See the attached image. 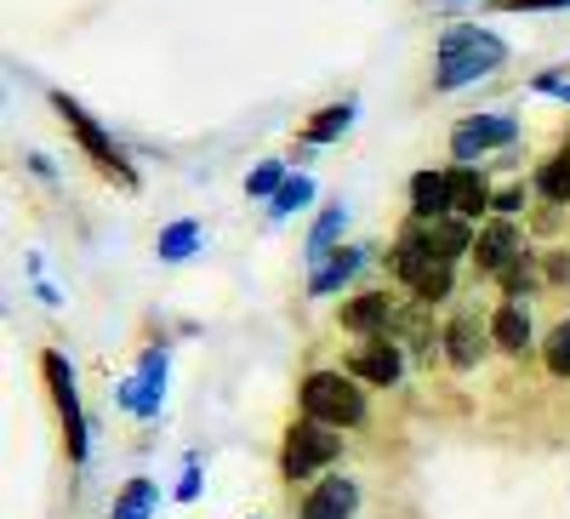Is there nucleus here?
<instances>
[{"label": "nucleus", "mask_w": 570, "mask_h": 519, "mask_svg": "<svg viewBox=\"0 0 570 519\" xmlns=\"http://www.w3.org/2000/svg\"><path fill=\"white\" fill-rule=\"evenodd\" d=\"M502 58H508V46H502L497 35H480V29H451V35L440 40V69H434V86H440V91H456V86H468V80L491 75Z\"/></svg>", "instance_id": "nucleus-1"}, {"label": "nucleus", "mask_w": 570, "mask_h": 519, "mask_svg": "<svg viewBox=\"0 0 570 519\" xmlns=\"http://www.w3.org/2000/svg\"><path fill=\"white\" fill-rule=\"evenodd\" d=\"M303 417L325 422V429H360L365 422V394L343 371H308L303 376Z\"/></svg>", "instance_id": "nucleus-2"}, {"label": "nucleus", "mask_w": 570, "mask_h": 519, "mask_svg": "<svg viewBox=\"0 0 570 519\" xmlns=\"http://www.w3.org/2000/svg\"><path fill=\"white\" fill-rule=\"evenodd\" d=\"M337 451H343L337 429H325V422H314V417H297L292 429H285L279 474H285V480H314L320 468H331V462H337Z\"/></svg>", "instance_id": "nucleus-3"}, {"label": "nucleus", "mask_w": 570, "mask_h": 519, "mask_svg": "<svg viewBox=\"0 0 570 519\" xmlns=\"http://www.w3.org/2000/svg\"><path fill=\"white\" fill-rule=\"evenodd\" d=\"M52 109H58V115H63V126H69V131L80 137V149H86L91 160H98V172H109V177L131 183V166L120 160V149L109 144V137H104L98 126H91V115H86V109H80L75 98H63V91H58V98H52Z\"/></svg>", "instance_id": "nucleus-4"}, {"label": "nucleus", "mask_w": 570, "mask_h": 519, "mask_svg": "<svg viewBox=\"0 0 570 519\" xmlns=\"http://www.w3.org/2000/svg\"><path fill=\"white\" fill-rule=\"evenodd\" d=\"M40 365H46V383H52V400H58V411H63L69 457H75V462H86V417H80V394H75V371H69V360H63V354H40Z\"/></svg>", "instance_id": "nucleus-5"}, {"label": "nucleus", "mask_w": 570, "mask_h": 519, "mask_svg": "<svg viewBox=\"0 0 570 519\" xmlns=\"http://www.w3.org/2000/svg\"><path fill=\"white\" fill-rule=\"evenodd\" d=\"M348 371L360 376V383H376V389H394V383H400V371H405V360H400V349H394L389 337H371V343H360V349H354Z\"/></svg>", "instance_id": "nucleus-6"}, {"label": "nucleus", "mask_w": 570, "mask_h": 519, "mask_svg": "<svg viewBox=\"0 0 570 519\" xmlns=\"http://www.w3.org/2000/svg\"><path fill=\"white\" fill-rule=\"evenodd\" d=\"M497 144H513V120H508V115L468 120V126H456V137H451V149H456L462 166H473V160H480L485 149H497Z\"/></svg>", "instance_id": "nucleus-7"}, {"label": "nucleus", "mask_w": 570, "mask_h": 519, "mask_svg": "<svg viewBox=\"0 0 570 519\" xmlns=\"http://www.w3.org/2000/svg\"><path fill=\"white\" fill-rule=\"evenodd\" d=\"M354 508H360V486L343 480V474H331V480H320L303 497V513L297 519H354Z\"/></svg>", "instance_id": "nucleus-8"}, {"label": "nucleus", "mask_w": 570, "mask_h": 519, "mask_svg": "<svg viewBox=\"0 0 570 519\" xmlns=\"http://www.w3.org/2000/svg\"><path fill=\"white\" fill-rule=\"evenodd\" d=\"M473 263H480V274H508V268L519 263V234H513V223L480 228V241H473Z\"/></svg>", "instance_id": "nucleus-9"}, {"label": "nucleus", "mask_w": 570, "mask_h": 519, "mask_svg": "<svg viewBox=\"0 0 570 519\" xmlns=\"http://www.w3.org/2000/svg\"><path fill=\"white\" fill-rule=\"evenodd\" d=\"M411 212H416V223L451 217V172H416L411 177Z\"/></svg>", "instance_id": "nucleus-10"}, {"label": "nucleus", "mask_w": 570, "mask_h": 519, "mask_svg": "<svg viewBox=\"0 0 570 519\" xmlns=\"http://www.w3.org/2000/svg\"><path fill=\"white\" fill-rule=\"evenodd\" d=\"M491 200H497V195H491L485 172H473V166H456V172H451V217L473 223V217H480Z\"/></svg>", "instance_id": "nucleus-11"}, {"label": "nucleus", "mask_w": 570, "mask_h": 519, "mask_svg": "<svg viewBox=\"0 0 570 519\" xmlns=\"http://www.w3.org/2000/svg\"><path fill=\"white\" fill-rule=\"evenodd\" d=\"M389 320H394L389 292H360L354 303H343V325H348V332H360V337H383Z\"/></svg>", "instance_id": "nucleus-12"}, {"label": "nucleus", "mask_w": 570, "mask_h": 519, "mask_svg": "<svg viewBox=\"0 0 570 519\" xmlns=\"http://www.w3.org/2000/svg\"><path fill=\"white\" fill-rule=\"evenodd\" d=\"M491 343H497L502 354H525V349H531V314L519 309V303H502L497 320H491Z\"/></svg>", "instance_id": "nucleus-13"}, {"label": "nucleus", "mask_w": 570, "mask_h": 519, "mask_svg": "<svg viewBox=\"0 0 570 519\" xmlns=\"http://www.w3.org/2000/svg\"><path fill=\"white\" fill-rule=\"evenodd\" d=\"M428 241H434L440 263H456L462 252H473V228L462 217H440V223H428Z\"/></svg>", "instance_id": "nucleus-14"}, {"label": "nucleus", "mask_w": 570, "mask_h": 519, "mask_svg": "<svg viewBox=\"0 0 570 519\" xmlns=\"http://www.w3.org/2000/svg\"><path fill=\"white\" fill-rule=\"evenodd\" d=\"M480 349H485V343H480V325H473L468 314H456V320L445 325V354H451V365L468 371L473 360H480Z\"/></svg>", "instance_id": "nucleus-15"}, {"label": "nucleus", "mask_w": 570, "mask_h": 519, "mask_svg": "<svg viewBox=\"0 0 570 519\" xmlns=\"http://www.w3.org/2000/svg\"><path fill=\"white\" fill-rule=\"evenodd\" d=\"M537 195L553 200V206L570 200V149H559L553 160H542V172H537Z\"/></svg>", "instance_id": "nucleus-16"}, {"label": "nucleus", "mask_w": 570, "mask_h": 519, "mask_svg": "<svg viewBox=\"0 0 570 519\" xmlns=\"http://www.w3.org/2000/svg\"><path fill=\"white\" fill-rule=\"evenodd\" d=\"M348 120H354V104H331V109H320V115L308 120V144H331V137H343Z\"/></svg>", "instance_id": "nucleus-17"}, {"label": "nucleus", "mask_w": 570, "mask_h": 519, "mask_svg": "<svg viewBox=\"0 0 570 519\" xmlns=\"http://www.w3.org/2000/svg\"><path fill=\"white\" fill-rule=\"evenodd\" d=\"M149 508H155V486H149V480H131V486L115 497V519H149Z\"/></svg>", "instance_id": "nucleus-18"}, {"label": "nucleus", "mask_w": 570, "mask_h": 519, "mask_svg": "<svg viewBox=\"0 0 570 519\" xmlns=\"http://www.w3.org/2000/svg\"><path fill=\"white\" fill-rule=\"evenodd\" d=\"M360 268V252H337V257H331L320 274H314V297H325V292H337L343 286V280Z\"/></svg>", "instance_id": "nucleus-19"}, {"label": "nucleus", "mask_w": 570, "mask_h": 519, "mask_svg": "<svg viewBox=\"0 0 570 519\" xmlns=\"http://www.w3.org/2000/svg\"><path fill=\"white\" fill-rule=\"evenodd\" d=\"M542 360H548V371H553V376H570V320H559L553 332H548Z\"/></svg>", "instance_id": "nucleus-20"}, {"label": "nucleus", "mask_w": 570, "mask_h": 519, "mask_svg": "<svg viewBox=\"0 0 570 519\" xmlns=\"http://www.w3.org/2000/svg\"><path fill=\"white\" fill-rule=\"evenodd\" d=\"M195 241H200L195 223H171V228L160 234V257H166V263H183L188 252H195Z\"/></svg>", "instance_id": "nucleus-21"}, {"label": "nucleus", "mask_w": 570, "mask_h": 519, "mask_svg": "<svg viewBox=\"0 0 570 519\" xmlns=\"http://www.w3.org/2000/svg\"><path fill=\"white\" fill-rule=\"evenodd\" d=\"M308 195H314V183L308 177H285V188H279V195H274V217H285V212H297V206H308Z\"/></svg>", "instance_id": "nucleus-22"}, {"label": "nucleus", "mask_w": 570, "mask_h": 519, "mask_svg": "<svg viewBox=\"0 0 570 519\" xmlns=\"http://www.w3.org/2000/svg\"><path fill=\"white\" fill-rule=\"evenodd\" d=\"M411 292H416L422 303H440V297H451V263H434V268H428Z\"/></svg>", "instance_id": "nucleus-23"}, {"label": "nucleus", "mask_w": 570, "mask_h": 519, "mask_svg": "<svg viewBox=\"0 0 570 519\" xmlns=\"http://www.w3.org/2000/svg\"><path fill=\"white\" fill-rule=\"evenodd\" d=\"M337 228H343V206H331V212L320 217V228L308 234V257H325V246L337 241Z\"/></svg>", "instance_id": "nucleus-24"}, {"label": "nucleus", "mask_w": 570, "mask_h": 519, "mask_svg": "<svg viewBox=\"0 0 570 519\" xmlns=\"http://www.w3.org/2000/svg\"><path fill=\"white\" fill-rule=\"evenodd\" d=\"M246 188H252V195H279V188H285V172L268 160V166H257V172L246 177Z\"/></svg>", "instance_id": "nucleus-25"}, {"label": "nucleus", "mask_w": 570, "mask_h": 519, "mask_svg": "<svg viewBox=\"0 0 570 519\" xmlns=\"http://www.w3.org/2000/svg\"><path fill=\"white\" fill-rule=\"evenodd\" d=\"M142 376H149V383H160V376H166V360H160V354H149V360H142ZM131 405H137V411H155V389H142Z\"/></svg>", "instance_id": "nucleus-26"}, {"label": "nucleus", "mask_w": 570, "mask_h": 519, "mask_svg": "<svg viewBox=\"0 0 570 519\" xmlns=\"http://www.w3.org/2000/svg\"><path fill=\"white\" fill-rule=\"evenodd\" d=\"M519 206H525V188H519V183H508V188H497V200H491V212H502V223L519 212Z\"/></svg>", "instance_id": "nucleus-27"}, {"label": "nucleus", "mask_w": 570, "mask_h": 519, "mask_svg": "<svg viewBox=\"0 0 570 519\" xmlns=\"http://www.w3.org/2000/svg\"><path fill=\"white\" fill-rule=\"evenodd\" d=\"M502 12H564L570 0H497Z\"/></svg>", "instance_id": "nucleus-28"}, {"label": "nucleus", "mask_w": 570, "mask_h": 519, "mask_svg": "<svg viewBox=\"0 0 570 519\" xmlns=\"http://www.w3.org/2000/svg\"><path fill=\"white\" fill-rule=\"evenodd\" d=\"M502 286H508V297H525V292H531V274H525V263H513V268L502 274Z\"/></svg>", "instance_id": "nucleus-29"}, {"label": "nucleus", "mask_w": 570, "mask_h": 519, "mask_svg": "<svg viewBox=\"0 0 570 519\" xmlns=\"http://www.w3.org/2000/svg\"><path fill=\"white\" fill-rule=\"evenodd\" d=\"M559 98H564V104H570V86H559Z\"/></svg>", "instance_id": "nucleus-30"}]
</instances>
